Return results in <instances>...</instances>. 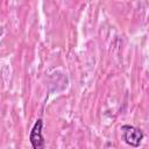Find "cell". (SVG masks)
I'll return each instance as SVG.
<instances>
[{
    "instance_id": "cell-2",
    "label": "cell",
    "mask_w": 149,
    "mask_h": 149,
    "mask_svg": "<svg viewBox=\"0 0 149 149\" xmlns=\"http://www.w3.org/2000/svg\"><path fill=\"white\" fill-rule=\"evenodd\" d=\"M42 128H43V121L41 119H38L35 122V125L30 132V135H29V140L33 146V149H44L45 148V141H44V137L42 134Z\"/></svg>"
},
{
    "instance_id": "cell-1",
    "label": "cell",
    "mask_w": 149,
    "mask_h": 149,
    "mask_svg": "<svg viewBox=\"0 0 149 149\" xmlns=\"http://www.w3.org/2000/svg\"><path fill=\"white\" fill-rule=\"evenodd\" d=\"M121 130H122V140L128 146L137 148L141 144L143 136H144L141 129L134 126H130V125H123L121 127Z\"/></svg>"
}]
</instances>
